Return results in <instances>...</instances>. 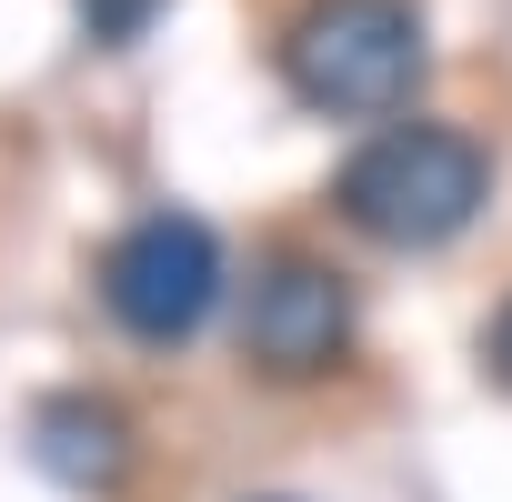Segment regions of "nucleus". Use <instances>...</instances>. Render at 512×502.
I'll list each match as a JSON object with an SVG mask.
<instances>
[{"label":"nucleus","instance_id":"obj_1","mask_svg":"<svg viewBox=\"0 0 512 502\" xmlns=\"http://www.w3.org/2000/svg\"><path fill=\"white\" fill-rule=\"evenodd\" d=\"M482 201H492V151L472 131L412 121V111L402 121H372L342 151V171H332V211L362 241H382V251H432V241L472 231Z\"/></svg>","mask_w":512,"mask_h":502},{"label":"nucleus","instance_id":"obj_2","mask_svg":"<svg viewBox=\"0 0 512 502\" xmlns=\"http://www.w3.org/2000/svg\"><path fill=\"white\" fill-rule=\"evenodd\" d=\"M432 71V31L412 0H302L282 21V81L322 121H402Z\"/></svg>","mask_w":512,"mask_h":502},{"label":"nucleus","instance_id":"obj_3","mask_svg":"<svg viewBox=\"0 0 512 502\" xmlns=\"http://www.w3.org/2000/svg\"><path fill=\"white\" fill-rule=\"evenodd\" d=\"M231 282V251L201 211H141L111 251H101V312L141 342V352H181L211 332Z\"/></svg>","mask_w":512,"mask_h":502},{"label":"nucleus","instance_id":"obj_4","mask_svg":"<svg viewBox=\"0 0 512 502\" xmlns=\"http://www.w3.org/2000/svg\"><path fill=\"white\" fill-rule=\"evenodd\" d=\"M352 282L332 262H312V251H282V262H262V282L241 292V362L262 382H322L352 362Z\"/></svg>","mask_w":512,"mask_h":502},{"label":"nucleus","instance_id":"obj_5","mask_svg":"<svg viewBox=\"0 0 512 502\" xmlns=\"http://www.w3.org/2000/svg\"><path fill=\"white\" fill-rule=\"evenodd\" d=\"M31 462H41L61 492L111 502L121 472H131V422H121L111 402H91V392H61V402L31 412Z\"/></svg>","mask_w":512,"mask_h":502},{"label":"nucleus","instance_id":"obj_6","mask_svg":"<svg viewBox=\"0 0 512 502\" xmlns=\"http://www.w3.org/2000/svg\"><path fill=\"white\" fill-rule=\"evenodd\" d=\"M161 11H171V0H81V31H91L101 51H121V41H141Z\"/></svg>","mask_w":512,"mask_h":502},{"label":"nucleus","instance_id":"obj_7","mask_svg":"<svg viewBox=\"0 0 512 502\" xmlns=\"http://www.w3.org/2000/svg\"><path fill=\"white\" fill-rule=\"evenodd\" d=\"M482 372L512 392V292H502V302H492V322H482Z\"/></svg>","mask_w":512,"mask_h":502}]
</instances>
